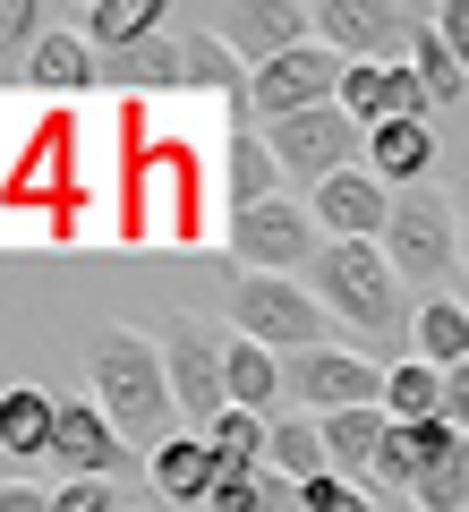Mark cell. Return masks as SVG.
Listing matches in <instances>:
<instances>
[{"instance_id": "cell-32", "label": "cell", "mask_w": 469, "mask_h": 512, "mask_svg": "<svg viewBox=\"0 0 469 512\" xmlns=\"http://www.w3.org/2000/svg\"><path fill=\"white\" fill-rule=\"evenodd\" d=\"M265 504V470L239 478V470H214V495H205V512H256Z\"/></svg>"}, {"instance_id": "cell-19", "label": "cell", "mask_w": 469, "mask_h": 512, "mask_svg": "<svg viewBox=\"0 0 469 512\" xmlns=\"http://www.w3.org/2000/svg\"><path fill=\"white\" fill-rule=\"evenodd\" d=\"M410 359H427V367H469V299H444V291H427L418 299V316H410Z\"/></svg>"}, {"instance_id": "cell-5", "label": "cell", "mask_w": 469, "mask_h": 512, "mask_svg": "<svg viewBox=\"0 0 469 512\" xmlns=\"http://www.w3.org/2000/svg\"><path fill=\"white\" fill-rule=\"evenodd\" d=\"M384 256H393L401 282H435L461 265V205L444 188H401L393 222H384Z\"/></svg>"}, {"instance_id": "cell-31", "label": "cell", "mask_w": 469, "mask_h": 512, "mask_svg": "<svg viewBox=\"0 0 469 512\" xmlns=\"http://www.w3.org/2000/svg\"><path fill=\"white\" fill-rule=\"evenodd\" d=\"M43 35H52V26H43L35 0H0V52H18V69L35 60V43H43Z\"/></svg>"}, {"instance_id": "cell-20", "label": "cell", "mask_w": 469, "mask_h": 512, "mask_svg": "<svg viewBox=\"0 0 469 512\" xmlns=\"http://www.w3.org/2000/svg\"><path fill=\"white\" fill-rule=\"evenodd\" d=\"M103 86H120V94H171V86H188V52H180V35H154V43H137V52H120V60H103Z\"/></svg>"}, {"instance_id": "cell-3", "label": "cell", "mask_w": 469, "mask_h": 512, "mask_svg": "<svg viewBox=\"0 0 469 512\" xmlns=\"http://www.w3.org/2000/svg\"><path fill=\"white\" fill-rule=\"evenodd\" d=\"M231 333H248V342H265L273 359H307V350H333V316L325 299L307 291V282L290 274H231Z\"/></svg>"}, {"instance_id": "cell-34", "label": "cell", "mask_w": 469, "mask_h": 512, "mask_svg": "<svg viewBox=\"0 0 469 512\" xmlns=\"http://www.w3.org/2000/svg\"><path fill=\"white\" fill-rule=\"evenodd\" d=\"M307 512H376V495H367L359 478H316V487H307Z\"/></svg>"}, {"instance_id": "cell-33", "label": "cell", "mask_w": 469, "mask_h": 512, "mask_svg": "<svg viewBox=\"0 0 469 512\" xmlns=\"http://www.w3.org/2000/svg\"><path fill=\"white\" fill-rule=\"evenodd\" d=\"M52 512H120V495H111V478H60Z\"/></svg>"}, {"instance_id": "cell-9", "label": "cell", "mask_w": 469, "mask_h": 512, "mask_svg": "<svg viewBox=\"0 0 469 512\" xmlns=\"http://www.w3.org/2000/svg\"><path fill=\"white\" fill-rule=\"evenodd\" d=\"M231 256H239V274H290V265H316L325 239H316V214L307 205L273 197L256 214H231Z\"/></svg>"}, {"instance_id": "cell-35", "label": "cell", "mask_w": 469, "mask_h": 512, "mask_svg": "<svg viewBox=\"0 0 469 512\" xmlns=\"http://www.w3.org/2000/svg\"><path fill=\"white\" fill-rule=\"evenodd\" d=\"M444 427L469 444V367H452V376H444Z\"/></svg>"}, {"instance_id": "cell-2", "label": "cell", "mask_w": 469, "mask_h": 512, "mask_svg": "<svg viewBox=\"0 0 469 512\" xmlns=\"http://www.w3.org/2000/svg\"><path fill=\"white\" fill-rule=\"evenodd\" d=\"M307 291L325 299V316L350 333V350L367 342H393V333H410V299H401V274H393V256H384V239H325V256L307 265Z\"/></svg>"}, {"instance_id": "cell-1", "label": "cell", "mask_w": 469, "mask_h": 512, "mask_svg": "<svg viewBox=\"0 0 469 512\" xmlns=\"http://www.w3.org/2000/svg\"><path fill=\"white\" fill-rule=\"evenodd\" d=\"M86 393L103 402V419L120 427L128 444H145V453H163V444L180 436V402H171L163 350L145 342V333H128V325H103L86 342Z\"/></svg>"}, {"instance_id": "cell-13", "label": "cell", "mask_w": 469, "mask_h": 512, "mask_svg": "<svg viewBox=\"0 0 469 512\" xmlns=\"http://www.w3.org/2000/svg\"><path fill=\"white\" fill-rule=\"evenodd\" d=\"M214 35L231 43L248 69H265V60L299 52V43H316V9H265V0H231L214 18Z\"/></svg>"}, {"instance_id": "cell-36", "label": "cell", "mask_w": 469, "mask_h": 512, "mask_svg": "<svg viewBox=\"0 0 469 512\" xmlns=\"http://www.w3.org/2000/svg\"><path fill=\"white\" fill-rule=\"evenodd\" d=\"M435 26H444L452 60H461V69H469V0H444V9H435Z\"/></svg>"}, {"instance_id": "cell-7", "label": "cell", "mask_w": 469, "mask_h": 512, "mask_svg": "<svg viewBox=\"0 0 469 512\" xmlns=\"http://www.w3.org/2000/svg\"><path fill=\"white\" fill-rule=\"evenodd\" d=\"M342 77H350V60H333L325 43H299V52H282V60H265V69H248L256 128H273V120H299V111H325V103H342Z\"/></svg>"}, {"instance_id": "cell-25", "label": "cell", "mask_w": 469, "mask_h": 512, "mask_svg": "<svg viewBox=\"0 0 469 512\" xmlns=\"http://www.w3.org/2000/svg\"><path fill=\"white\" fill-rule=\"evenodd\" d=\"M265 470H282L290 487H316V478H333V453H325V427H316V419H273V444H265Z\"/></svg>"}, {"instance_id": "cell-30", "label": "cell", "mask_w": 469, "mask_h": 512, "mask_svg": "<svg viewBox=\"0 0 469 512\" xmlns=\"http://www.w3.org/2000/svg\"><path fill=\"white\" fill-rule=\"evenodd\" d=\"M427 461H435V453H427V427H393L384 453H376V487H401V495H410Z\"/></svg>"}, {"instance_id": "cell-6", "label": "cell", "mask_w": 469, "mask_h": 512, "mask_svg": "<svg viewBox=\"0 0 469 512\" xmlns=\"http://www.w3.org/2000/svg\"><path fill=\"white\" fill-rule=\"evenodd\" d=\"M265 146H273V163H282L290 188H325L333 171L359 163L367 128L350 120L342 103H325V111H299V120H273V128H265Z\"/></svg>"}, {"instance_id": "cell-11", "label": "cell", "mask_w": 469, "mask_h": 512, "mask_svg": "<svg viewBox=\"0 0 469 512\" xmlns=\"http://www.w3.org/2000/svg\"><path fill=\"white\" fill-rule=\"evenodd\" d=\"M307 214H316L325 239H384V222H393V188H384L367 163H350V171H333V180L307 197Z\"/></svg>"}, {"instance_id": "cell-26", "label": "cell", "mask_w": 469, "mask_h": 512, "mask_svg": "<svg viewBox=\"0 0 469 512\" xmlns=\"http://www.w3.org/2000/svg\"><path fill=\"white\" fill-rule=\"evenodd\" d=\"M410 69L427 77V94H435V111L444 103H461L469 94V69L452 60V43H444V26L427 18V9H410Z\"/></svg>"}, {"instance_id": "cell-29", "label": "cell", "mask_w": 469, "mask_h": 512, "mask_svg": "<svg viewBox=\"0 0 469 512\" xmlns=\"http://www.w3.org/2000/svg\"><path fill=\"white\" fill-rule=\"evenodd\" d=\"M393 69H401V60H393ZM393 69H376V60H367V69L342 77V111H350L359 128H384V120H393Z\"/></svg>"}, {"instance_id": "cell-37", "label": "cell", "mask_w": 469, "mask_h": 512, "mask_svg": "<svg viewBox=\"0 0 469 512\" xmlns=\"http://www.w3.org/2000/svg\"><path fill=\"white\" fill-rule=\"evenodd\" d=\"M0 512H52V495L26 487V478H9V487H0Z\"/></svg>"}, {"instance_id": "cell-22", "label": "cell", "mask_w": 469, "mask_h": 512, "mask_svg": "<svg viewBox=\"0 0 469 512\" xmlns=\"http://www.w3.org/2000/svg\"><path fill=\"white\" fill-rule=\"evenodd\" d=\"M26 77H35L43 94H86V86H103V60H94V43H86V35L52 26V35L35 43V60H26Z\"/></svg>"}, {"instance_id": "cell-8", "label": "cell", "mask_w": 469, "mask_h": 512, "mask_svg": "<svg viewBox=\"0 0 469 512\" xmlns=\"http://www.w3.org/2000/svg\"><path fill=\"white\" fill-rule=\"evenodd\" d=\"M290 367V402L316 410V419H342V410H376L384 402V359L333 342V350H307V359H282Z\"/></svg>"}, {"instance_id": "cell-18", "label": "cell", "mask_w": 469, "mask_h": 512, "mask_svg": "<svg viewBox=\"0 0 469 512\" xmlns=\"http://www.w3.org/2000/svg\"><path fill=\"white\" fill-rule=\"evenodd\" d=\"M145 478H154V495H163V504L188 512V504H205V495H214V453H205L197 427H180L163 453H145Z\"/></svg>"}, {"instance_id": "cell-12", "label": "cell", "mask_w": 469, "mask_h": 512, "mask_svg": "<svg viewBox=\"0 0 469 512\" xmlns=\"http://www.w3.org/2000/svg\"><path fill=\"white\" fill-rule=\"evenodd\" d=\"M52 461L69 478H111L128 461V436L103 419V402L94 393H60V436H52Z\"/></svg>"}, {"instance_id": "cell-23", "label": "cell", "mask_w": 469, "mask_h": 512, "mask_svg": "<svg viewBox=\"0 0 469 512\" xmlns=\"http://www.w3.org/2000/svg\"><path fill=\"white\" fill-rule=\"evenodd\" d=\"M316 427H325L333 478H376V453H384V436H393L384 402H376V410H342V419H316Z\"/></svg>"}, {"instance_id": "cell-17", "label": "cell", "mask_w": 469, "mask_h": 512, "mask_svg": "<svg viewBox=\"0 0 469 512\" xmlns=\"http://www.w3.org/2000/svg\"><path fill=\"white\" fill-rule=\"evenodd\" d=\"M222 384H231V410H256V419H273V402H290V367L265 342H248V333H231Z\"/></svg>"}, {"instance_id": "cell-14", "label": "cell", "mask_w": 469, "mask_h": 512, "mask_svg": "<svg viewBox=\"0 0 469 512\" xmlns=\"http://www.w3.org/2000/svg\"><path fill=\"white\" fill-rule=\"evenodd\" d=\"M367 171H376L384 188H427V171H435V120H384V128H367Z\"/></svg>"}, {"instance_id": "cell-21", "label": "cell", "mask_w": 469, "mask_h": 512, "mask_svg": "<svg viewBox=\"0 0 469 512\" xmlns=\"http://www.w3.org/2000/svg\"><path fill=\"white\" fill-rule=\"evenodd\" d=\"M171 26V9L163 0H94L86 9V43L103 60H120V52H137V43H154Z\"/></svg>"}, {"instance_id": "cell-4", "label": "cell", "mask_w": 469, "mask_h": 512, "mask_svg": "<svg viewBox=\"0 0 469 512\" xmlns=\"http://www.w3.org/2000/svg\"><path fill=\"white\" fill-rule=\"evenodd\" d=\"M154 350H163V376H171V402H180V427H197V436H205V427L231 410V384H222L231 333H214L205 316H163Z\"/></svg>"}, {"instance_id": "cell-38", "label": "cell", "mask_w": 469, "mask_h": 512, "mask_svg": "<svg viewBox=\"0 0 469 512\" xmlns=\"http://www.w3.org/2000/svg\"><path fill=\"white\" fill-rule=\"evenodd\" d=\"M452 205H461V265H469V188H461V197H452Z\"/></svg>"}, {"instance_id": "cell-24", "label": "cell", "mask_w": 469, "mask_h": 512, "mask_svg": "<svg viewBox=\"0 0 469 512\" xmlns=\"http://www.w3.org/2000/svg\"><path fill=\"white\" fill-rule=\"evenodd\" d=\"M384 419H393V427H427V419H444V367H427V359H393V367H384Z\"/></svg>"}, {"instance_id": "cell-15", "label": "cell", "mask_w": 469, "mask_h": 512, "mask_svg": "<svg viewBox=\"0 0 469 512\" xmlns=\"http://www.w3.org/2000/svg\"><path fill=\"white\" fill-rule=\"evenodd\" d=\"M52 436H60V393L0 384V453L9 461H52Z\"/></svg>"}, {"instance_id": "cell-10", "label": "cell", "mask_w": 469, "mask_h": 512, "mask_svg": "<svg viewBox=\"0 0 469 512\" xmlns=\"http://www.w3.org/2000/svg\"><path fill=\"white\" fill-rule=\"evenodd\" d=\"M316 43L350 69H393L401 43H410V9H384V0H316Z\"/></svg>"}, {"instance_id": "cell-28", "label": "cell", "mask_w": 469, "mask_h": 512, "mask_svg": "<svg viewBox=\"0 0 469 512\" xmlns=\"http://www.w3.org/2000/svg\"><path fill=\"white\" fill-rule=\"evenodd\" d=\"M410 504L418 512H469V444H452V453H435L427 470H418Z\"/></svg>"}, {"instance_id": "cell-27", "label": "cell", "mask_w": 469, "mask_h": 512, "mask_svg": "<svg viewBox=\"0 0 469 512\" xmlns=\"http://www.w3.org/2000/svg\"><path fill=\"white\" fill-rule=\"evenodd\" d=\"M265 444H273V419H256V410H222V419L205 427V453H214V470H239V478L265 470Z\"/></svg>"}, {"instance_id": "cell-16", "label": "cell", "mask_w": 469, "mask_h": 512, "mask_svg": "<svg viewBox=\"0 0 469 512\" xmlns=\"http://www.w3.org/2000/svg\"><path fill=\"white\" fill-rule=\"evenodd\" d=\"M273 188H282V163H273L265 128H231V137H222V197H231V214L273 205Z\"/></svg>"}]
</instances>
